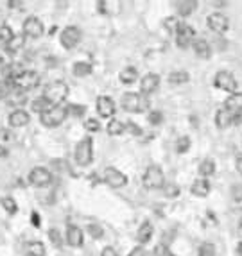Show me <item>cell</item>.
Instances as JSON below:
<instances>
[{"mask_svg":"<svg viewBox=\"0 0 242 256\" xmlns=\"http://www.w3.org/2000/svg\"><path fill=\"white\" fill-rule=\"evenodd\" d=\"M104 183L112 186V188H122L128 185V176L117 170L115 167H108L104 170Z\"/></svg>","mask_w":242,"mask_h":256,"instance_id":"9c48e42d","label":"cell"},{"mask_svg":"<svg viewBox=\"0 0 242 256\" xmlns=\"http://www.w3.org/2000/svg\"><path fill=\"white\" fill-rule=\"evenodd\" d=\"M126 131V125L124 122H120V120H110V124H108V135H112V136H118V135H122Z\"/></svg>","mask_w":242,"mask_h":256,"instance_id":"f1b7e54d","label":"cell"},{"mask_svg":"<svg viewBox=\"0 0 242 256\" xmlns=\"http://www.w3.org/2000/svg\"><path fill=\"white\" fill-rule=\"evenodd\" d=\"M97 111H99V115L100 117H104V119L113 117V115H115V102H113L110 97L100 95L99 99H97Z\"/></svg>","mask_w":242,"mask_h":256,"instance_id":"9a60e30c","label":"cell"},{"mask_svg":"<svg viewBox=\"0 0 242 256\" xmlns=\"http://www.w3.org/2000/svg\"><path fill=\"white\" fill-rule=\"evenodd\" d=\"M149 122H151V125H160L161 122H163V113L161 111H151L149 113Z\"/></svg>","mask_w":242,"mask_h":256,"instance_id":"74e56055","label":"cell"},{"mask_svg":"<svg viewBox=\"0 0 242 256\" xmlns=\"http://www.w3.org/2000/svg\"><path fill=\"white\" fill-rule=\"evenodd\" d=\"M239 255L242 256V242H241V244H239Z\"/></svg>","mask_w":242,"mask_h":256,"instance_id":"11a10c76","label":"cell"},{"mask_svg":"<svg viewBox=\"0 0 242 256\" xmlns=\"http://www.w3.org/2000/svg\"><path fill=\"white\" fill-rule=\"evenodd\" d=\"M169 83L171 84H185L189 83V74L185 70H176L169 75Z\"/></svg>","mask_w":242,"mask_h":256,"instance_id":"f546056e","label":"cell"},{"mask_svg":"<svg viewBox=\"0 0 242 256\" xmlns=\"http://www.w3.org/2000/svg\"><path fill=\"white\" fill-rule=\"evenodd\" d=\"M31 222H32V226L40 227V222H42V219H40V215L36 213V211H32V215H31Z\"/></svg>","mask_w":242,"mask_h":256,"instance_id":"bcb514c9","label":"cell"},{"mask_svg":"<svg viewBox=\"0 0 242 256\" xmlns=\"http://www.w3.org/2000/svg\"><path fill=\"white\" fill-rule=\"evenodd\" d=\"M66 117H68V107L61 104V106H52L45 113L40 115V122L45 127H58L65 122Z\"/></svg>","mask_w":242,"mask_h":256,"instance_id":"7a4b0ae2","label":"cell"},{"mask_svg":"<svg viewBox=\"0 0 242 256\" xmlns=\"http://www.w3.org/2000/svg\"><path fill=\"white\" fill-rule=\"evenodd\" d=\"M31 122V117L27 111H24V109H16V111H13L11 115H9V125L11 127H24V125H27Z\"/></svg>","mask_w":242,"mask_h":256,"instance_id":"2e32d148","label":"cell"},{"mask_svg":"<svg viewBox=\"0 0 242 256\" xmlns=\"http://www.w3.org/2000/svg\"><path fill=\"white\" fill-rule=\"evenodd\" d=\"M215 124H217V127L225 129V127H228L230 124H233V115H231L230 111H226L225 107L219 109L217 115H215Z\"/></svg>","mask_w":242,"mask_h":256,"instance_id":"603a6c76","label":"cell"},{"mask_svg":"<svg viewBox=\"0 0 242 256\" xmlns=\"http://www.w3.org/2000/svg\"><path fill=\"white\" fill-rule=\"evenodd\" d=\"M120 106H122L124 111H129V113H144V111L149 109V99L145 95H142V93L129 91V93L122 95Z\"/></svg>","mask_w":242,"mask_h":256,"instance_id":"6da1fadb","label":"cell"},{"mask_svg":"<svg viewBox=\"0 0 242 256\" xmlns=\"http://www.w3.org/2000/svg\"><path fill=\"white\" fill-rule=\"evenodd\" d=\"M128 256H149V255H147V251L144 249V247H135V249L131 251Z\"/></svg>","mask_w":242,"mask_h":256,"instance_id":"f6af8a7d","label":"cell"},{"mask_svg":"<svg viewBox=\"0 0 242 256\" xmlns=\"http://www.w3.org/2000/svg\"><path fill=\"white\" fill-rule=\"evenodd\" d=\"M84 127H86V131H94L97 133L100 129V124H99V120H95V119H88L86 122H84Z\"/></svg>","mask_w":242,"mask_h":256,"instance_id":"ab89813d","label":"cell"},{"mask_svg":"<svg viewBox=\"0 0 242 256\" xmlns=\"http://www.w3.org/2000/svg\"><path fill=\"white\" fill-rule=\"evenodd\" d=\"M24 42H25V36H22V34L15 36L11 42L6 45V50L7 52H16V50H20V48L24 47Z\"/></svg>","mask_w":242,"mask_h":256,"instance_id":"4dcf8cb0","label":"cell"},{"mask_svg":"<svg viewBox=\"0 0 242 256\" xmlns=\"http://www.w3.org/2000/svg\"><path fill=\"white\" fill-rule=\"evenodd\" d=\"M235 165H237V170L242 174V152L239 156H237V161H235Z\"/></svg>","mask_w":242,"mask_h":256,"instance_id":"f907efd6","label":"cell"},{"mask_svg":"<svg viewBox=\"0 0 242 256\" xmlns=\"http://www.w3.org/2000/svg\"><path fill=\"white\" fill-rule=\"evenodd\" d=\"M68 111H72V115H74V117H83L84 111H86V107H84V106H77V104H72V106H68Z\"/></svg>","mask_w":242,"mask_h":256,"instance_id":"7bdbcfd3","label":"cell"},{"mask_svg":"<svg viewBox=\"0 0 242 256\" xmlns=\"http://www.w3.org/2000/svg\"><path fill=\"white\" fill-rule=\"evenodd\" d=\"M176 9L179 13V16H190L197 9V2H194V0H181V2H176Z\"/></svg>","mask_w":242,"mask_h":256,"instance_id":"7402d4cb","label":"cell"},{"mask_svg":"<svg viewBox=\"0 0 242 256\" xmlns=\"http://www.w3.org/2000/svg\"><path fill=\"white\" fill-rule=\"evenodd\" d=\"M50 181H52V176H50V172H48L47 168L36 167L31 170V174H29L31 185L38 186V188H45V186L50 185Z\"/></svg>","mask_w":242,"mask_h":256,"instance_id":"ba28073f","label":"cell"},{"mask_svg":"<svg viewBox=\"0 0 242 256\" xmlns=\"http://www.w3.org/2000/svg\"><path fill=\"white\" fill-rule=\"evenodd\" d=\"M207 24H208V27L213 30V32L223 34V32H226L228 27H230V20H228V16L223 15V13H212V15L208 16Z\"/></svg>","mask_w":242,"mask_h":256,"instance_id":"8fae6325","label":"cell"},{"mask_svg":"<svg viewBox=\"0 0 242 256\" xmlns=\"http://www.w3.org/2000/svg\"><path fill=\"white\" fill-rule=\"evenodd\" d=\"M197 255H199V256H215V245L210 244V242L201 244L199 251H197Z\"/></svg>","mask_w":242,"mask_h":256,"instance_id":"e575fe53","label":"cell"},{"mask_svg":"<svg viewBox=\"0 0 242 256\" xmlns=\"http://www.w3.org/2000/svg\"><path fill=\"white\" fill-rule=\"evenodd\" d=\"M161 190H163L165 197H169V199H174V197H177V196H179V192H181V190H179V186H177L176 183H165Z\"/></svg>","mask_w":242,"mask_h":256,"instance_id":"d6a6232c","label":"cell"},{"mask_svg":"<svg viewBox=\"0 0 242 256\" xmlns=\"http://www.w3.org/2000/svg\"><path fill=\"white\" fill-rule=\"evenodd\" d=\"M239 226H241V227H242V219H241V222H239Z\"/></svg>","mask_w":242,"mask_h":256,"instance_id":"9f6ffc18","label":"cell"},{"mask_svg":"<svg viewBox=\"0 0 242 256\" xmlns=\"http://www.w3.org/2000/svg\"><path fill=\"white\" fill-rule=\"evenodd\" d=\"M100 256H118V253L113 249V247H104V249H102V255H100Z\"/></svg>","mask_w":242,"mask_h":256,"instance_id":"7dc6e473","label":"cell"},{"mask_svg":"<svg viewBox=\"0 0 242 256\" xmlns=\"http://www.w3.org/2000/svg\"><path fill=\"white\" fill-rule=\"evenodd\" d=\"M195 40V32L189 24H179L176 29V45L179 48L190 47Z\"/></svg>","mask_w":242,"mask_h":256,"instance_id":"52a82bcc","label":"cell"},{"mask_svg":"<svg viewBox=\"0 0 242 256\" xmlns=\"http://www.w3.org/2000/svg\"><path fill=\"white\" fill-rule=\"evenodd\" d=\"M177 25H179V22H177L176 16H171V18H167V20H165V27H167V30H169V32H176Z\"/></svg>","mask_w":242,"mask_h":256,"instance_id":"b9f144b4","label":"cell"},{"mask_svg":"<svg viewBox=\"0 0 242 256\" xmlns=\"http://www.w3.org/2000/svg\"><path fill=\"white\" fill-rule=\"evenodd\" d=\"M6 156H7V149L0 145V158H6Z\"/></svg>","mask_w":242,"mask_h":256,"instance_id":"f5cc1de1","label":"cell"},{"mask_svg":"<svg viewBox=\"0 0 242 256\" xmlns=\"http://www.w3.org/2000/svg\"><path fill=\"white\" fill-rule=\"evenodd\" d=\"M128 129H129L133 135H140V133H142V129H140V127H138L136 124H133V122H129V124H128Z\"/></svg>","mask_w":242,"mask_h":256,"instance_id":"c3c4849f","label":"cell"},{"mask_svg":"<svg viewBox=\"0 0 242 256\" xmlns=\"http://www.w3.org/2000/svg\"><path fill=\"white\" fill-rule=\"evenodd\" d=\"M88 235L92 237V239H100L102 235H104V231H102V227L99 226V224H90L88 226Z\"/></svg>","mask_w":242,"mask_h":256,"instance_id":"8d00e7d4","label":"cell"},{"mask_svg":"<svg viewBox=\"0 0 242 256\" xmlns=\"http://www.w3.org/2000/svg\"><path fill=\"white\" fill-rule=\"evenodd\" d=\"M2 206H4L6 211H9V213H16V203H15L13 197H4V199H2Z\"/></svg>","mask_w":242,"mask_h":256,"instance_id":"d590c367","label":"cell"},{"mask_svg":"<svg viewBox=\"0 0 242 256\" xmlns=\"http://www.w3.org/2000/svg\"><path fill=\"white\" fill-rule=\"evenodd\" d=\"M160 86V77L156 74H147V75H144L142 83H140V93L142 95H151L154 93Z\"/></svg>","mask_w":242,"mask_h":256,"instance_id":"5bb4252c","label":"cell"},{"mask_svg":"<svg viewBox=\"0 0 242 256\" xmlns=\"http://www.w3.org/2000/svg\"><path fill=\"white\" fill-rule=\"evenodd\" d=\"M144 185H145V188H151V190L163 188V185H165V176H163V172H161V168L158 165L147 167V170L144 174Z\"/></svg>","mask_w":242,"mask_h":256,"instance_id":"8992f818","label":"cell"},{"mask_svg":"<svg viewBox=\"0 0 242 256\" xmlns=\"http://www.w3.org/2000/svg\"><path fill=\"white\" fill-rule=\"evenodd\" d=\"M13 84L9 81H0V99H4V97L9 95V91H11Z\"/></svg>","mask_w":242,"mask_h":256,"instance_id":"60d3db41","label":"cell"},{"mask_svg":"<svg viewBox=\"0 0 242 256\" xmlns=\"http://www.w3.org/2000/svg\"><path fill=\"white\" fill-rule=\"evenodd\" d=\"M66 95H68V86L63 81H54L43 91V97L50 102V106H61V102L65 101Z\"/></svg>","mask_w":242,"mask_h":256,"instance_id":"3957f363","label":"cell"},{"mask_svg":"<svg viewBox=\"0 0 242 256\" xmlns=\"http://www.w3.org/2000/svg\"><path fill=\"white\" fill-rule=\"evenodd\" d=\"M76 161L81 167H86L94 160V140L90 136H84L83 140H79L76 145Z\"/></svg>","mask_w":242,"mask_h":256,"instance_id":"277c9868","label":"cell"},{"mask_svg":"<svg viewBox=\"0 0 242 256\" xmlns=\"http://www.w3.org/2000/svg\"><path fill=\"white\" fill-rule=\"evenodd\" d=\"M81 42V30L77 29L76 25H68L61 32V45L65 48H74Z\"/></svg>","mask_w":242,"mask_h":256,"instance_id":"30bf717a","label":"cell"},{"mask_svg":"<svg viewBox=\"0 0 242 256\" xmlns=\"http://www.w3.org/2000/svg\"><path fill=\"white\" fill-rule=\"evenodd\" d=\"M31 107H32V111H36V113H45V111H47V109H50V102L47 101V99H45V97H36L34 101L31 102Z\"/></svg>","mask_w":242,"mask_h":256,"instance_id":"484cf974","label":"cell"},{"mask_svg":"<svg viewBox=\"0 0 242 256\" xmlns=\"http://www.w3.org/2000/svg\"><path fill=\"white\" fill-rule=\"evenodd\" d=\"M0 136L4 138V140H9V138H11V133H9V131H6V129H4V131L0 133Z\"/></svg>","mask_w":242,"mask_h":256,"instance_id":"816d5d0a","label":"cell"},{"mask_svg":"<svg viewBox=\"0 0 242 256\" xmlns=\"http://www.w3.org/2000/svg\"><path fill=\"white\" fill-rule=\"evenodd\" d=\"M90 74H92V65L86 63V61H79V63L74 65V75L76 77H86Z\"/></svg>","mask_w":242,"mask_h":256,"instance_id":"4316f807","label":"cell"},{"mask_svg":"<svg viewBox=\"0 0 242 256\" xmlns=\"http://www.w3.org/2000/svg\"><path fill=\"white\" fill-rule=\"evenodd\" d=\"M225 109L231 115H237L242 111V93H231L225 102Z\"/></svg>","mask_w":242,"mask_h":256,"instance_id":"ffe728a7","label":"cell"},{"mask_svg":"<svg viewBox=\"0 0 242 256\" xmlns=\"http://www.w3.org/2000/svg\"><path fill=\"white\" fill-rule=\"evenodd\" d=\"M215 86L219 90H223V91H230V93H235L237 90V79L231 75L230 72H219L217 75H215Z\"/></svg>","mask_w":242,"mask_h":256,"instance_id":"7c38bea8","label":"cell"},{"mask_svg":"<svg viewBox=\"0 0 242 256\" xmlns=\"http://www.w3.org/2000/svg\"><path fill=\"white\" fill-rule=\"evenodd\" d=\"M120 81L124 84H133L138 79V70H136L135 66H128V68H124V70L120 72Z\"/></svg>","mask_w":242,"mask_h":256,"instance_id":"d4e9b609","label":"cell"},{"mask_svg":"<svg viewBox=\"0 0 242 256\" xmlns=\"http://www.w3.org/2000/svg\"><path fill=\"white\" fill-rule=\"evenodd\" d=\"M43 34V24L40 18L36 16H29L27 20L24 22V36L27 38H32V40H38L42 38Z\"/></svg>","mask_w":242,"mask_h":256,"instance_id":"4fadbf2b","label":"cell"},{"mask_svg":"<svg viewBox=\"0 0 242 256\" xmlns=\"http://www.w3.org/2000/svg\"><path fill=\"white\" fill-rule=\"evenodd\" d=\"M189 149H190V138L189 136L177 138V143H176L177 154H185V152H187Z\"/></svg>","mask_w":242,"mask_h":256,"instance_id":"836d02e7","label":"cell"},{"mask_svg":"<svg viewBox=\"0 0 242 256\" xmlns=\"http://www.w3.org/2000/svg\"><path fill=\"white\" fill-rule=\"evenodd\" d=\"M9 83L13 84V88L25 91V90H31V88H34V86H38L40 75L32 70H24V72H20L13 81H9Z\"/></svg>","mask_w":242,"mask_h":256,"instance_id":"5b68a950","label":"cell"},{"mask_svg":"<svg viewBox=\"0 0 242 256\" xmlns=\"http://www.w3.org/2000/svg\"><path fill=\"white\" fill-rule=\"evenodd\" d=\"M48 239L52 240V244L56 245V247H61V245H63V239H61V235H59L58 229H50V231H48Z\"/></svg>","mask_w":242,"mask_h":256,"instance_id":"f35d334b","label":"cell"},{"mask_svg":"<svg viewBox=\"0 0 242 256\" xmlns=\"http://www.w3.org/2000/svg\"><path fill=\"white\" fill-rule=\"evenodd\" d=\"M9 6H11V7H18V6H22V4H20V2H9Z\"/></svg>","mask_w":242,"mask_h":256,"instance_id":"db71d44e","label":"cell"},{"mask_svg":"<svg viewBox=\"0 0 242 256\" xmlns=\"http://www.w3.org/2000/svg\"><path fill=\"white\" fill-rule=\"evenodd\" d=\"M199 174L203 176V179H208L210 176H213V174H215V161H213L212 158H207V160L201 161Z\"/></svg>","mask_w":242,"mask_h":256,"instance_id":"cb8c5ba5","label":"cell"},{"mask_svg":"<svg viewBox=\"0 0 242 256\" xmlns=\"http://www.w3.org/2000/svg\"><path fill=\"white\" fill-rule=\"evenodd\" d=\"M13 38H15V34H13L11 27H9V25H0V43H2V45H7Z\"/></svg>","mask_w":242,"mask_h":256,"instance_id":"1f68e13d","label":"cell"},{"mask_svg":"<svg viewBox=\"0 0 242 256\" xmlns=\"http://www.w3.org/2000/svg\"><path fill=\"white\" fill-rule=\"evenodd\" d=\"M153 233H154V229H153V226H151V222L145 221V222H142V226L138 227L136 239H138L140 244H147L149 240H151V237H153Z\"/></svg>","mask_w":242,"mask_h":256,"instance_id":"44dd1931","label":"cell"},{"mask_svg":"<svg viewBox=\"0 0 242 256\" xmlns=\"http://www.w3.org/2000/svg\"><path fill=\"white\" fill-rule=\"evenodd\" d=\"M231 196H233L235 201H242V186L241 185L233 186V188H231Z\"/></svg>","mask_w":242,"mask_h":256,"instance_id":"ee69618b","label":"cell"},{"mask_svg":"<svg viewBox=\"0 0 242 256\" xmlns=\"http://www.w3.org/2000/svg\"><path fill=\"white\" fill-rule=\"evenodd\" d=\"M210 190H212V186L208 183V179H203V178L195 179L194 183H192V186H190V192L195 197H207L210 194Z\"/></svg>","mask_w":242,"mask_h":256,"instance_id":"e0dca14e","label":"cell"},{"mask_svg":"<svg viewBox=\"0 0 242 256\" xmlns=\"http://www.w3.org/2000/svg\"><path fill=\"white\" fill-rule=\"evenodd\" d=\"M66 242L72 247H81L83 245V231L77 226H68V229H66Z\"/></svg>","mask_w":242,"mask_h":256,"instance_id":"d6986e66","label":"cell"},{"mask_svg":"<svg viewBox=\"0 0 242 256\" xmlns=\"http://www.w3.org/2000/svg\"><path fill=\"white\" fill-rule=\"evenodd\" d=\"M25 251L29 256H45V245L42 242H29L25 245Z\"/></svg>","mask_w":242,"mask_h":256,"instance_id":"83f0119b","label":"cell"},{"mask_svg":"<svg viewBox=\"0 0 242 256\" xmlns=\"http://www.w3.org/2000/svg\"><path fill=\"white\" fill-rule=\"evenodd\" d=\"M233 124H235V125L242 124V111H239L237 115H233Z\"/></svg>","mask_w":242,"mask_h":256,"instance_id":"681fc988","label":"cell"},{"mask_svg":"<svg viewBox=\"0 0 242 256\" xmlns=\"http://www.w3.org/2000/svg\"><path fill=\"white\" fill-rule=\"evenodd\" d=\"M192 47H194V52L199 56L201 60H208L212 56V48H210L207 40H203V38H195Z\"/></svg>","mask_w":242,"mask_h":256,"instance_id":"ac0fdd59","label":"cell"}]
</instances>
